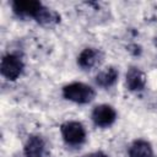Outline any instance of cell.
Returning a JSON list of instances; mask_svg holds the SVG:
<instances>
[{
	"mask_svg": "<svg viewBox=\"0 0 157 157\" xmlns=\"http://www.w3.org/2000/svg\"><path fill=\"white\" fill-rule=\"evenodd\" d=\"M117 80H118V71L113 66L105 67L104 70L99 71L96 76L97 85L103 88H108V87L113 86L117 82Z\"/></svg>",
	"mask_w": 157,
	"mask_h": 157,
	"instance_id": "cell-9",
	"label": "cell"
},
{
	"mask_svg": "<svg viewBox=\"0 0 157 157\" xmlns=\"http://www.w3.org/2000/svg\"><path fill=\"white\" fill-rule=\"evenodd\" d=\"M63 96L65 99L78 103V104H86L90 103L94 96V90L82 82H72L63 87Z\"/></svg>",
	"mask_w": 157,
	"mask_h": 157,
	"instance_id": "cell-1",
	"label": "cell"
},
{
	"mask_svg": "<svg viewBox=\"0 0 157 157\" xmlns=\"http://www.w3.org/2000/svg\"><path fill=\"white\" fill-rule=\"evenodd\" d=\"M130 157H153V150L150 142L145 140H136L129 147Z\"/></svg>",
	"mask_w": 157,
	"mask_h": 157,
	"instance_id": "cell-8",
	"label": "cell"
},
{
	"mask_svg": "<svg viewBox=\"0 0 157 157\" xmlns=\"http://www.w3.org/2000/svg\"><path fill=\"white\" fill-rule=\"evenodd\" d=\"M91 117H92V120L96 126L108 128L115 121L117 112L114 110L113 107H110L108 104H99V105L94 107Z\"/></svg>",
	"mask_w": 157,
	"mask_h": 157,
	"instance_id": "cell-5",
	"label": "cell"
},
{
	"mask_svg": "<svg viewBox=\"0 0 157 157\" xmlns=\"http://www.w3.org/2000/svg\"><path fill=\"white\" fill-rule=\"evenodd\" d=\"M82 157H109L108 155H105L104 152L102 151H97V152H92V153H88V155H85Z\"/></svg>",
	"mask_w": 157,
	"mask_h": 157,
	"instance_id": "cell-11",
	"label": "cell"
},
{
	"mask_svg": "<svg viewBox=\"0 0 157 157\" xmlns=\"http://www.w3.org/2000/svg\"><path fill=\"white\" fill-rule=\"evenodd\" d=\"M43 9V4L36 0H16L12 2V10L20 17H33L37 20Z\"/></svg>",
	"mask_w": 157,
	"mask_h": 157,
	"instance_id": "cell-4",
	"label": "cell"
},
{
	"mask_svg": "<svg viewBox=\"0 0 157 157\" xmlns=\"http://www.w3.org/2000/svg\"><path fill=\"white\" fill-rule=\"evenodd\" d=\"M61 136L67 145L78 146L86 140V131L81 123L78 121H66L60 126Z\"/></svg>",
	"mask_w": 157,
	"mask_h": 157,
	"instance_id": "cell-2",
	"label": "cell"
},
{
	"mask_svg": "<svg viewBox=\"0 0 157 157\" xmlns=\"http://www.w3.org/2000/svg\"><path fill=\"white\" fill-rule=\"evenodd\" d=\"M44 151V142L39 136H31L27 140L25 146V156L26 157H38L42 156Z\"/></svg>",
	"mask_w": 157,
	"mask_h": 157,
	"instance_id": "cell-10",
	"label": "cell"
},
{
	"mask_svg": "<svg viewBox=\"0 0 157 157\" xmlns=\"http://www.w3.org/2000/svg\"><path fill=\"white\" fill-rule=\"evenodd\" d=\"M126 86L130 91H142L146 86V76L137 67H130L126 72Z\"/></svg>",
	"mask_w": 157,
	"mask_h": 157,
	"instance_id": "cell-7",
	"label": "cell"
},
{
	"mask_svg": "<svg viewBox=\"0 0 157 157\" xmlns=\"http://www.w3.org/2000/svg\"><path fill=\"white\" fill-rule=\"evenodd\" d=\"M0 71L5 78L10 81H15L23 71V63L17 55L7 54L1 60Z\"/></svg>",
	"mask_w": 157,
	"mask_h": 157,
	"instance_id": "cell-3",
	"label": "cell"
},
{
	"mask_svg": "<svg viewBox=\"0 0 157 157\" xmlns=\"http://www.w3.org/2000/svg\"><path fill=\"white\" fill-rule=\"evenodd\" d=\"M38 157H42V156H38Z\"/></svg>",
	"mask_w": 157,
	"mask_h": 157,
	"instance_id": "cell-12",
	"label": "cell"
},
{
	"mask_svg": "<svg viewBox=\"0 0 157 157\" xmlns=\"http://www.w3.org/2000/svg\"><path fill=\"white\" fill-rule=\"evenodd\" d=\"M102 58L101 50L96 48H85L77 58V64L83 70H91L102 61Z\"/></svg>",
	"mask_w": 157,
	"mask_h": 157,
	"instance_id": "cell-6",
	"label": "cell"
}]
</instances>
